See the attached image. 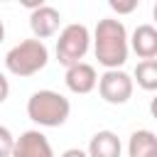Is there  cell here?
Listing matches in <instances>:
<instances>
[{
	"mask_svg": "<svg viewBox=\"0 0 157 157\" xmlns=\"http://www.w3.org/2000/svg\"><path fill=\"white\" fill-rule=\"evenodd\" d=\"M69 115H71V103L59 91L42 88L27 98V118L39 128H59L69 120Z\"/></svg>",
	"mask_w": 157,
	"mask_h": 157,
	"instance_id": "2",
	"label": "cell"
},
{
	"mask_svg": "<svg viewBox=\"0 0 157 157\" xmlns=\"http://www.w3.org/2000/svg\"><path fill=\"white\" fill-rule=\"evenodd\" d=\"M12 157H54V150L42 130H25L15 142Z\"/></svg>",
	"mask_w": 157,
	"mask_h": 157,
	"instance_id": "7",
	"label": "cell"
},
{
	"mask_svg": "<svg viewBox=\"0 0 157 157\" xmlns=\"http://www.w3.org/2000/svg\"><path fill=\"white\" fill-rule=\"evenodd\" d=\"M93 54H96L98 64L105 66V71L120 69L128 61L130 37L120 20H115V17L98 20V25L93 29Z\"/></svg>",
	"mask_w": 157,
	"mask_h": 157,
	"instance_id": "1",
	"label": "cell"
},
{
	"mask_svg": "<svg viewBox=\"0 0 157 157\" xmlns=\"http://www.w3.org/2000/svg\"><path fill=\"white\" fill-rule=\"evenodd\" d=\"M152 17H155V27H157V2H155V7H152Z\"/></svg>",
	"mask_w": 157,
	"mask_h": 157,
	"instance_id": "19",
	"label": "cell"
},
{
	"mask_svg": "<svg viewBox=\"0 0 157 157\" xmlns=\"http://www.w3.org/2000/svg\"><path fill=\"white\" fill-rule=\"evenodd\" d=\"M59 25H61V12L52 5H47V2L29 12V29H32L34 39L54 37L59 32Z\"/></svg>",
	"mask_w": 157,
	"mask_h": 157,
	"instance_id": "6",
	"label": "cell"
},
{
	"mask_svg": "<svg viewBox=\"0 0 157 157\" xmlns=\"http://www.w3.org/2000/svg\"><path fill=\"white\" fill-rule=\"evenodd\" d=\"M7 96H10V81H7V76L0 71V103H5Z\"/></svg>",
	"mask_w": 157,
	"mask_h": 157,
	"instance_id": "15",
	"label": "cell"
},
{
	"mask_svg": "<svg viewBox=\"0 0 157 157\" xmlns=\"http://www.w3.org/2000/svg\"><path fill=\"white\" fill-rule=\"evenodd\" d=\"M49 64V49L42 39H22L20 44H15L7 54H5V69L12 76L27 78L39 74L44 66Z\"/></svg>",
	"mask_w": 157,
	"mask_h": 157,
	"instance_id": "3",
	"label": "cell"
},
{
	"mask_svg": "<svg viewBox=\"0 0 157 157\" xmlns=\"http://www.w3.org/2000/svg\"><path fill=\"white\" fill-rule=\"evenodd\" d=\"M2 39H5V25H2V20H0V44H2Z\"/></svg>",
	"mask_w": 157,
	"mask_h": 157,
	"instance_id": "18",
	"label": "cell"
},
{
	"mask_svg": "<svg viewBox=\"0 0 157 157\" xmlns=\"http://www.w3.org/2000/svg\"><path fill=\"white\" fill-rule=\"evenodd\" d=\"M91 42H93V37H91L86 25H81V22L66 25L59 32V39H56V59H59V64H64L66 69L74 66V64H81V59L91 49Z\"/></svg>",
	"mask_w": 157,
	"mask_h": 157,
	"instance_id": "4",
	"label": "cell"
},
{
	"mask_svg": "<svg viewBox=\"0 0 157 157\" xmlns=\"http://www.w3.org/2000/svg\"><path fill=\"white\" fill-rule=\"evenodd\" d=\"M61 157H88V152L81 150V147H69V150L61 152Z\"/></svg>",
	"mask_w": 157,
	"mask_h": 157,
	"instance_id": "16",
	"label": "cell"
},
{
	"mask_svg": "<svg viewBox=\"0 0 157 157\" xmlns=\"http://www.w3.org/2000/svg\"><path fill=\"white\" fill-rule=\"evenodd\" d=\"M88 157H120L123 145L113 130H98L88 142Z\"/></svg>",
	"mask_w": 157,
	"mask_h": 157,
	"instance_id": "10",
	"label": "cell"
},
{
	"mask_svg": "<svg viewBox=\"0 0 157 157\" xmlns=\"http://www.w3.org/2000/svg\"><path fill=\"white\" fill-rule=\"evenodd\" d=\"M150 113H152V118H157V96L150 101Z\"/></svg>",
	"mask_w": 157,
	"mask_h": 157,
	"instance_id": "17",
	"label": "cell"
},
{
	"mask_svg": "<svg viewBox=\"0 0 157 157\" xmlns=\"http://www.w3.org/2000/svg\"><path fill=\"white\" fill-rule=\"evenodd\" d=\"M108 7L118 15H128L137 7V0H108Z\"/></svg>",
	"mask_w": 157,
	"mask_h": 157,
	"instance_id": "14",
	"label": "cell"
},
{
	"mask_svg": "<svg viewBox=\"0 0 157 157\" xmlns=\"http://www.w3.org/2000/svg\"><path fill=\"white\" fill-rule=\"evenodd\" d=\"M15 142H17V137L12 135V130L7 125H0V157H12Z\"/></svg>",
	"mask_w": 157,
	"mask_h": 157,
	"instance_id": "13",
	"label": "cell"
},
{
	"mask_svg": "<svg viewBox=\"0 0 157 157\" xmlns=\"http://www.w3.org/2000/svg\"><path fill=\"white\" fill-rule=\"evenodd\" d=\"M132 88H135V81L130 74H125L123 69H110V71H103L101 78H98V93L105 103L110 105H123L130 101L132 96Z\"/></svg>",
	"mask_w": 157,
	"mask_h": 157,
	"instance_id": "5",
	"label": "cell"
},
{
	"mask_svg": "<svg viewBox=\"0 0 157 157\" xmlns=\"http://www.w3.org/2000/svg\"><path fill=\"white\" fill-rule=\"evenodd\" d=\"M132 81L142 91H157V59L137 61V66L132 71Z\"/></svg>",
	"mask_w": 157,
	"mask_h": 157,
	"instance_id": "12",
	"label": "cell"
},
{
	"mask_svg": "<svg viewBox=\"0 0 157 157\" xmlns=\"http://www.w3.org/2000/svg\"><path fill=\"white\" fill-rule=\"evenodd\" d=\"M128 157H157V135L152 130H135L128 140Z\"/></svg>",
	"mask_w": 157,
	"mask_h": 157,
	"instance_id": "11",
	"label": "cell"
},
{
	"mask_svg": "<svg viewBox=\"0 0 157 157\" xmlns=\"http://www.w3.org/2000/svg\"><path fill=\"white\" fill-rule=\"evenodd\" d=\"M130 49L142 59H157V27L155 25H137L130 34Z\"/></svg>",
	"mask_w": 157,
	"mask_h": 157,
	"instance_id": "9",
	"label": "cell"
},
{
	"mask_svg": "<svg viewBox=\"0 0 157 157\" xmlns=\"http://www.w3.org/2000/svg\"><path fill=\"white\" fill-rule=\"evenodd\" d=\"M98 78H101V76L96 74V69H93L91 64H86V61L69 66V69H66V76H64L66 88H69L71 93H78V96L91 93V91L98 86Z\"/></svg>",
	"mask_w": 157,
	"mask_h": 157,
	"instance_id": "8",
	"label": "cell"
}]
</instances>
